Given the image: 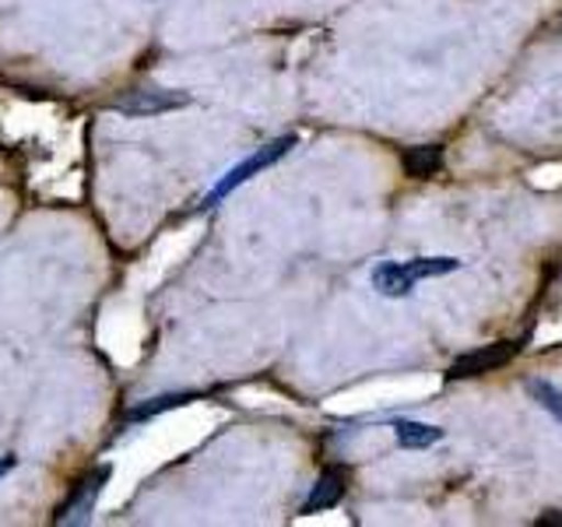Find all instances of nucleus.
<instances>
[{
  "label": "nucleus",
  "instance_id": "obj_1",
  "mask_svg": "<svg viewBox=\"0 0 562 527\" xmlns=\"http://www.w3.org/2000/svg\"><path fill=\"white\" fill-rule=\"evenodd\" d=\"M295 145H299V137H295V134H285V137H274V141H268V145L257 148L250 158H243L239 166L228 169V172L222 176V180H218L215 187H211V193H207V198L201 201V208H215V204H222V201H225L233 190H239L243 183H250L254 176H260L263 169H271L274 162H281V158H285V155H289Z\"/></svg>",
  "mask_w": 562,
  "mask_h": 527
},
{
  "label": "nucleus",
  "instance_id": "obj_2",
  "mask_svg": "<svg viewBox=\"0 0 562 527\" xmlns=\"http://www.w3.org/2000/svg\"><path fill=\"white\" fill-rule=\"evenodd\" d=\"M520 356V341H492L485 348H474L457 356L447 369L450 380H471V377H485V373H496V369L509 366Z\"/></svg>",
  "mask_w": 562,
  "mask_h": 527
},
{
  "label": "nucleus",
  "instance_id": "obj_3",
  "mask_svg": "<svg viewBox=\"0 0 562 527\" xmlns=\"http://www.w3.org/2000/svg\"><path fill=\"white\" fill-rule=\"evenodd\" d=\"M105 479H110V468L85 471L81 479L75 482V489H70V496L64 500L57 524H88V517H92V509H95V500L102 496Z\"/></svg>",
  "mask_w": 562,
  "mask_h": 527
},
{
  "label": "nucleus",
  "instance_id": "obj_4",
  "mask_svg": "<svg viewBox=\"0 0 562 527\" xmlns=\"http://www.w3.org/2000/svg\"><path fill=\"white\" fill-rule=\"evenodd\" d=\"M187 102H190V96L169 92V88H131V92L113 99V110L127 113V116H158V113L183 110Z\"/></svg>",
  "mask_w": 562,
  "mask_h": 527
},
{
  "label": "nucleus",
  "instance_id": "obj_5",
  "mask_svg": "<svg viewBox=\"0 0 562 527\" xmlns=\"http://www.w3.org/2000/svg\"><path fill=\"white\" fill-rule=\"evenodd\" d=\"M348 492V471L345 468H324L321 479L313 482L310 496L303 503V514H321V509H330L345 500Z\"/></svg>",
  "mask_w": 562,
  "mask_h": 527
},
{
  "label": "nucleus",
  "instance_id": "obj_6",
  "mask_svg": "<svg viewBox=\"0 0 562 527\" xmlns=\"http://www.w3.org/2000/svg\"><path fill=\"white\" fill-rule=\"evenodd\" d=\"M418 281L408 274V268H404V260H383L373 268V289L386 299H404L415 292Z\"/></svg>",
  "mask_w": 562,
  "mask_h": 527
},
{
  "label": "nucleus",
  "instance_id": "obj_7",
  "mask_svg": "<svg viewBox=\"0 0 562 527\" xmlns=\"http://www.w3.org/2000/svg\"><path fill=\"white\" fill-rule=\"evenodd\" d=\"M394 439L404 450H429L432 444L443 439V429L429 426V422H415V418H397L394 422Z\"/></svg>",
  "mask_w": 562,
  "mask_h": 527
},
{
  "label": "nucleus",
  "instance_id": "obj_8",
  "mask_svg": "<svg viewBox=\"0 0 562 527\" xmlns=\"http://www.w3.org/2000/svg\"><path fill=\"white\" fill-rule=\"evenodd\" d=\"M401 166L412 180H429L439 169H443V148L439 145H415L401 155Z\"/></svg>",
  "mask_w": 562,
  "mask_h": 527
},
{
  "label": "nucleus",
  "instance_id": "obj_9",
  "mask_svg": "<svg viewBox=\"0 0 562 527\" xmlns=\"http://www.w3.org/2000/svg\"><path fill=\"white\" fill-rule=\"evenodd\" d=\"M404 268H408V274L415 281H422V278H443V274L461 271V260L457 257H412V260H404Z\"/></svg>",
  "mask_w": 562,
  "mask_h": 527
},
{
  "label": "nucleus",
  "instance_id": "obj_10",
  "mask_svg": "<svg viewBox=\"0 0 562 527\" xmlns=\"http://www.w3.org/2000/svg\"><path fill=\"white\" fill-rule=\"evenodd\" d=\"M527 394H531L538 408H544L562 426V391L559 386H552L549 380H527Z\"/></svg>",
  "mask_w": 562,
  "mask_h": 527
},
{
  "label": "nucleus",
  "instance_id": "obj_11",
  "mask_svg": "<svg viewBox=\"0 0 562 527\" xmlns=\"http://www.w3.org/2000/svg\"><path fill=\"white\" fill-rule=\"evenodd\" d=\"M190 401V394H162V397H151V401H145V404H137V408L127 415L131 422H137V418H151V415H158V412H169V408H180V404H187Z\"/></svg>",
  "mask_w": 562,
  "mask_h": 527
},
{
  "label": "nucleus",
  "instance_id": "obj_12",
  "mask_svg": "<svg viewBox=\"0 0 562 527\" xmlns=\"http://www.w3.org/2000/svg\"><path fill=\"white\" fill-rule=\"evenodd\" d=\"M552 524L562 527V514H559V509H549V514H541V517H538V527H552Z\"/></svg>",
  "mask_w": 562,
  "mask_h": 527
},
{
  "label": "nucleus",
  "instance_id": "obj_13",
  "mask_svg": "<svg viewBox=\"0 0 562 527\" xmlns=\"http://www.w3.org/2000/svg\"><path fill=\"white\" fill-rule=\"evenodd\" d=\"M11 464H14V461H11V457H8V461H0V474H4V471H8Z\"/></svg>",
  "mask_w": 562,
  "mask_h": 527
}]
</instances>
